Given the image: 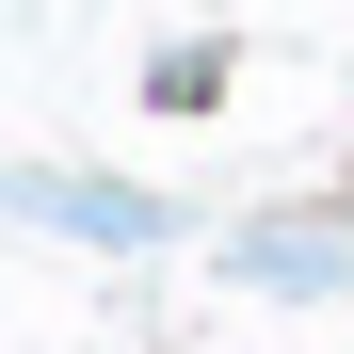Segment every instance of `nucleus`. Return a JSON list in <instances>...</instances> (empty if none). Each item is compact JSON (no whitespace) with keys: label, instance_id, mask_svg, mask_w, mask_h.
Listing matches in <instances>:
<instances>
[{"label":"nucleus","instance_id":"nucleus-1","mask_svg":"<svg viewBox=\"0 0 354 354\" xmlns=\"http://www.w3.org/2000/svg\"><path fill=\"white\" fill-rule=\"evenodd\" d=\"M0 209H32V225H65V242H113V258H145L161 242V194H129V177H0Z\"/></svg>","mask_w":354,"mask_h":354},{"label":"nucleus","instance_id":"nucleus-2","mask_svg":"<svg viewBox=\"0 0 354 354\" xmlns=\"http://www.w3.org/2000/svg\"><path fill=\"white\" fill-rule=\"evenodd\" d=\"M225 258H242L258 290H338V274H354V225H338V209H274V225H242Z\"/></svg>","mask_w":354,"mask_h":354},{"label":"nucleus","instance_id":"nucleus-3","mask_svg":"<svg viewBox=\"0 0 354 354\" xmlns=\"http://www.w3.org/2000/svg\"><path fill=\"white\" fill-rule=\"evenodd\" d=\"M145 97H161V113H194V97H225V48H161V65H145Z\"/></svg>","mask_w":354,"mask_h":354}]
</instances>
